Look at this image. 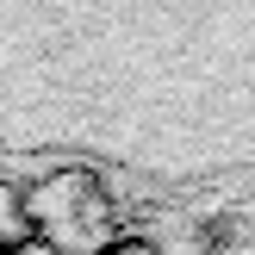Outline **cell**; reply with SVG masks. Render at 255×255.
<instances>
[{
    "mask_svg": "<svg viewBox=\"0 0 255 255\" xmlns=\"http://www.w3.org/2000/svg\"><path fill=\"white\" fill-rule=\"evenodd\" d=\"M31 243V218H25V187L0 181V249Z\"/></svg>",
    "mask_w": 255,
    "mask_h": 255,
    "instance_id": "obj_2",
    "label": "cell"
},
{
    "mask_svg": "<svg viewBox=\"0 0 255 255\" xmlns=\"http://www.w3.org/2000/svg\"><path fill=\"white\" fill-rule=\"evenodd\" d=\"M19 255H56V249H50V243H37V237H31V243H19Z\"/></svg>",
    "mask_w": 255,
    "mask_h": 255,
    "instance_id": "obj_4",
    "label": "cell"
},
{
    "mask_svg": "<svg viewBox=\"0 0 255 255\" xmlns=\"http://www.w3.org/2000/svg\"><path fill=\"white\" fill-rule=\"evenodd\" d=\"M0 255H19V249H0Z\"/></svg>",
    "mask_w": 255,
    "mask_h": 255,
    "instance_id": "obj_5",
    "label": "cell"
},
{
    "mask_svg": "<svg viewBox=\"0 0 255 255\" xmlns=\"http://www.w3.org/2000/svg\"><path fill=\"white\" fill-rule=\"evenodd\" d=\"M25 218L31 237L56 255H106L119 243V212L94 168H56L25 187Z\"/></svg>",
    "mask_w": 255,
    "mask_h": 255,
    "instance_id": "obj_1",
    "label": "cell"
},
{
    "mask_svg": "<svg viewBox=\"0 0 255 255\" xmlns=\"http://www.w3.org/2000/svg\"><path fill=\"white\" fill-rule=\"evenodd\" d=\"M106 255H162V249L149 243V237H119V243H112Z\"/></svg>",
    "mask_w": 255,
    "mask_h": 255,
    "instance_id": "obj_3",
    "label": "cell"
}]
</instances>
